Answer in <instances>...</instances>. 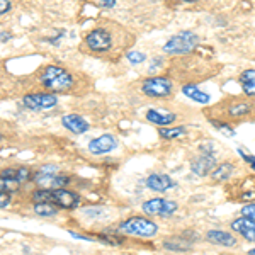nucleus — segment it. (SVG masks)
I'll list each match as a JSON object with an SVG mask.
<instances>
[{
  "mask_svg": "<svg viewBox=\"0 0 255 255\" xmlns=\"http://www.w3.org/2000/svg\"><path fill=\"white\" fill-rule=\"evenodd\" d=\"M158 134L163 139H177V138H184L187 134V128L186 126H174V128H160Z\"/></svg>",
  "mask_w": 255,
  "mask_h": 255,
  "instance_id": "5701e85b",
  "label": "nucleus"
},
{
  "mask_svg": "<svg viewBox=\"0 0 255 255\" xmlns=\"http://www.w3.org/2000/svg\"><path fill=\"white\" fill-rule=\"evenodd\" d=\"M206 240L211 242L215 245H221V247H235L237 245V238L228 232H223V230H209L206 233Z\"/></svg>",
  "mask_w": 255,
  "mask_h": 255,
  "instance_id": "a211bd4d",
  "label": "nucleus"
},
{
  "mask_svg": "<svg viewBox=\"0 0 255 255\" xmlns=\"http://www.w3.org/2000/svg\"><path fill=\"white\" fill-rule=\"evenodd\" d=\"M213 168H216V158L211 151H203L201 155H197L191 160V170L192 174L199 177H206L211 174Z\"/></svg>",
  "mask_w": 255,
  "mask_h": 255,
  "instance_id": "1a4fd4ad",
  "label": "nucleus"
},
{
  "mask_svg": "<svg viewBox=\"0 0 255 255\" xmlns=\"http://www.w3.org/2000/svg\"><path fill=\"white\" fill-rule=\"evenodd\" d=\"M102 5H104V7H114V5H116V0H102Z\"/></svg>",
  "mask_w": 255,
  "mask_h": 255,
  "instance_id": "7c9ffc66",
  "label": "nucleus"
},
{
  "mask_svg": "<svg viewBox=\"0 0 255 255\" xmlns=\"http://www.w3.org/2000/svg\"><path fill=\"white\" fill-rule=\"evenodd\" d=\"M61 125L73 134H82L85 131H89V123L80 114H65L61 118Z\"/></svg>",
  "mask_w": 255,
  "mask_h": 255,
  "instance_id": "4468645a",
  "label": "nucleus"
},
{
  "mask_svg": "<svg viewBox=\"0 0 255 255\" xmlns=\"http://www.w3.org/2000/svg\"><path fill=\"white\" fill-rule=\"evenodd\" d=\"M84 46L96 55H108L114 49V34L108 27H96L85 36Z\"/></svg>",
  "mask_w": 255,
  "mask_h": 255,
  "instance_id": "f03ea898",
  "label": "nucleus"
},
{
  "mask_svg": "<svg viewBox=\"0 0 255 255\" xmlns=\"http://www.w3.org/2000/svg\"><path fill=\"white\" fill-rule=\"evenodd\" d=\"M2 2V7H0V14L5 15L7 12L10 10V0H0Z\"/></svg>",
  "mask_w": 255,
  "mask_h": 255,
  "instance_id": "c85d7f7f",
  "label": "nucleus"
},
{
  "mask_svg": "<svg viewBox=\"0 0 255 255\" xmlns=\"http://www.w3.org/2000/svg\"><path fill=\"white\" fill-rule=\"evenodd\" d=\"M186 2H194V0H186Z\"/></svg>",
  "mask_w": 255,
  "mask_h": 255,
  "instance_id": "72a5a7b5",
  "label": "nucleus"
},
{
  "mask_svg": "<svg viewBox=\"0 0 255 255\" xmlns=\"http://www.w3.org/2000/svg\"><path fill=\"white\" fill-rule=\"evenodd\" d=\"M2 179H5L9 184H26L31 179V170L27 167H9L2 170Z\"/></svg>",
  "mask_w": 255,
  "mask_h": 255,
  "instance_id": "ddd939ff",
  "label": "nucleus"
},
{
  "mask_svg": "<svg viewBox=\"0 0 255 255\" xmlns=\"http://www.w3.org/2000/svg\"><path fill=\"white\" fill-rule=\"evenodd\" d=\"M197 44H199V36L196 32L182 31L167 41L165 46H163V51L167 55H187V53H191L192 49L197 48Z\"/></svg>",
  "mask_w": 255,
  "mask_h": 255,
  "instance_id": "20e7f679",
  "label": "nucleus"
},
{
  "mask_svg": "<svg viewBox=\"0 0 255 255\" xmlns=\"http://www.w3.org/2000/svg\"><path fill=\"white\" fill-rule=\"evenodd\" d=\"M58 206H55V204L51 203H38L34 204V213L38 216H43V218H51L55 216L56 213H58Z\"/></svg>",
  "mask_w": 255,
  "mask_h": 255,
  "instance_id": "b1692460",
  "label": "nucleus"
},
{
  "mask_svg": "<svg viewBox=\"0 0 255 255\" xmlns=\"http://www.w3.org/2000/svg\"><path fill=\"white\" fill-rule=\"evenodd\" d=\"M143 213L150 216H170L177 211V203L170 199H163V197H155L146 203H143Z\"/></svg>",
  "mask_w": 255,
  "mask_h": 255,
  "instance_id": "0eeeda50",
  "label": "nucleus"
},
{
  "mask_svg": "<svg viewBox=\"0 0 255 255\" xmlns=\"http://www.w3.org/2000/svg\"><path fill=\"white\" fill-rule=\"evenodd\" d=\"M250 113H252V104L245 101H237L228 108L230 118H244V116H249Z\"/></svg>",
  "mask_w": 255,
  "mask_h": 255,
  "instance_id": "4be33fe9",
  "label": "nucleus"
},
{
  "mask_svg": "<svg viewBox=\"0 0 255 255\" xmlns=\"http://www.w3.org/2000/svg\"><path fill=\"white\" fill-rule=\"evenodd\" d=\"M39 82L46 92L51 94H65L73 89L75 79L68 70L56 67V65H48L39 73Z\"/></svg>",
  "mask_w": 255,
  "mask_h": 255,
  "instance_id": "f257e3e1",
  "label": "nucleus"
},
{
  "mask_svg": "<svg viewBox=\"0 0 255 255\" xmlns=\"http://www.w3.org/2000/svg\"><path fill=\"white\" fill-rule=\"evenodd\" d=\"M146 187L155 192H167L168 189L175 187V182L165 174H151L146 179Z\"/></svg>",
  "mask_w": 255,
  "mask_h": 255,
  "instance_id": "2eb2a0df",
  "label": "nucleus"
},
{
  "mask_svg": "<svg viewBox=\"0 0 255 255\" xmlns=\"http://www.w3.org/2000/svg\"><path fill=\"white\" fill-rule=\"evenodd\" d=\"M7 39H10V34H5V31H2V43H5Z\"/></svg>",
  "mask_w": 255,
  "mask_h": 255,
  "instance_id": "2f4dec72",
  "label": "nucleus"
},
{
  "mask_svg": "<svg viewBox=\"0 0 255 255\" xmlns=\"http://www.w3.org/2000/svg\"><path fill=\"white\" fill-rule=\"evenodd\" d=\"M238 82H240L242 90H244L245 96L255 97V68L244 70L240 73V77H238Z\"/></svg>",
  "mask_w": 255,
  "mask_h": 255,
  "instance_id": "aec40b11",
  "label": "nucleus"
},
{
  "mask_svg": "<svg viewBox=\"0 0 255 255\" xmlns=\"http://www.w3.org/2000/svg\"><path fill=\"white\" fill-rule=\"evenodd\" d=\"M116 146H118V139L113 134H102V136L94 138L89 143V151L94 155H104L113 151Z\"/></svg>",
  "mask_w": 255,
  "mask_h": 255,
  "instance_id": "9b49d317",
  "label": "nucleus"
},
{
  "mask_svg": "<svg viewBox=\"0 0 255 255\" xmlns=\"http://www.w3.org/2000/svg\"><path fill=\"white\" fill-rule=\"evenodd\" d=\"M209 123H211L213 126H216V129H218V131H221V133H226L228 136H233V134H235V131L232 129V126L226 125V123L215 121V119H209Z\"/></svg>",
  "mask_w": 255,
  "mask_h": 255,
  "instance_id": "a878e982",
  "label": "nucleus"
},
{
  "mask_svg": "<svg viewBox=\"0 0 255 255\" xmlns=\"http://www.w3.org/2000/svg\"><path fill=\"white\" fill-rule=\"evenodd\" d=\"M126 58L128 61H129L131 65H139V63H143L145 61V53H141V51H128L126 53Z\"/></svg>",
  "mask_w": 255,
  "mask_h": 255,
  "instance_id": "393cba45",
  "label": "nucleus"
},
{
  "mask_svg": "<svg viewBox=\"0 0 255 255\" xmlns=\"http://www.w3.org/2000/svg\"><path fill=\"white\" fill-rule=\"evenodd\" d=\"M242 216L250 218V220L255 221V204H247V206L242 208Z\"/></svg>",
  "mask_w": 255,
  "mask_h": 255,
  "instance_id": "bb28decb",
  "label": "nucleus"
},
{
  "mask_svg": "<svg viewBox=\"0 0 255 255\" xmlns=\"http://www.w3.org/2000/svg\"><path fill=\"white\" fill-rule=\"evenodd\" d=\"M49 203L58 206L60 209H75L80 204V196L77 192L67 191L65 187L61 189H51V199Z\"/></svg>",
  "mask_w": 255,
  "mask_h": 255,
  "instance_id": "6e6552de",
  "label": "nucleus"
},
{
  "mask_svg": "<svg viewBox=\"0 0 255 255\" xmlns=\"http://www.w3.org/2000/svg\"><path fill=\"white\" fill-rule=\"evenodd\" d=\"M240 153H242V157H244V158L247 160V162L250 163V165H254V168H255V158H254V157H250V155L244 153V151H242V150H240Z\"/></svg>",
  "mask_w": 255,
  "mask_h": 255,
  "instance_id": "c756f323",
  "label": "nucleus"
},
{
  "mask_svg": "<svg viewBox=\"0 0 255 255\" xmlns=\"http://www.w3.org/2000/svg\"><path fill=\"white\" fill-rule=\"evenodd\" d=\"M10 203V191H2V194H0V208L5 209L9 206Z\"/></svg>",
  "mask_w": 255,
  "mask_h": 255,
  "instance_id": "cd10ccee",
  "label": "nucleus"
},
{
  "mask_svg": "<svg viewBox=\"0 0 255 255\" xmlns=\"http://www.w3.org/2000/svg\"><path fill=\"white\" fill-rule=\"evenodd\" d=\"M58 175L60 170L56 165H44L34 174V184H38L41 189H56Z\"/></svg>",
  "mask_w": 255,
  "mask_h": 255,
  "instance_id": "9d476101",
  "label": "nucleus"
},
{
  "mask_svg": "<svg viewBox=\"0 0 255 255\" xmlns=\"http://www.w3.org/2000/svg\"><path fill=\"white\" fill-rule=\"evenodd\" d=\"M22 104L29 111H48L58 104V97L51 92H31L22 97Z\"/></svg>",
  "mask_w": 255,
  "mask_h": 255,
  "instance_id": "423d86ee",
  "label": "nucleus"
},
{
  "mask_svg": "<svg viewBox=\"0 0 255 255\" xmlns=\"http://www.w3.org/2000/svg\"><path fill=\"white\" fill-rule=\"evenodd\" d=\"M141 92L146 97H168L174 92V82L168 77H148L141 82Z\"/></svg>",
  "mask_w": 255,
  "mask_h": 255,
  "instance_id": "39448f33",
  "label": "nucleus"
},
{
  "mask_svg": "<svg viewBox=\"0 0 255 255\" xmlns=\"http://www.w3.org/2000/svg\"><path fill=\"white\" fill-rule=\"evenodd\" d=\"M146 121H150L155 126H170L172 123H175L177 114L175 113H162L157 109H148L145 114Z\"/></svg>",
  "mask_w": 255,
  "mask_h": 255,
  "instance_id": "f3484780",
  "label": "nucleus"
},
{
  "mask_svg": "<svg viewBox=\"0 0 255 255\" xmlns=\"http://www.w3.org/2000/svg\"><path fill=\"white\" fill-rule=\"evenodd\" d=\"M187 233H182L179 237H172L170 240H165L163 242V249L167 250H172V252H186L192 247V244L197 240V238H189L186 237Z\"/></svg>",
  "mask_w": 255,
  "mask_h": 255,
  "instance_id": "dca6fc26",
  "label": "nucleus"
},
{
  "mask_svg": "<svg viewBox=\"0 0 255 255\" xmlns=\"http://www.w3.org/2000/svg\"><path fill=\"white\" fill-rule=\"evenodd\" d=\"M180 90H182L184 96L189 97L191 101L197 102V104H209V102H211L209 94L204 92V90H201L196 84H184Z\"/></svg>",
  "mask_w": 255,
  "mask_h": 255,
  "instance_id": "6ab92c4d",
  "label": "nucleus"
},
{
  "mask_svg": "<svg viewBox=\"0 0 255 255\" xmlns=\"http://www.w3.org/2000/svg\"><path fill=\"white\" fill-rule=\"evenodd\" d=\"M249 255H255V249H252V250H250V252H249Z\"/></svg>",
  "mask_w": 255,
  "mask_h": 255,
  "instance_id": "473e14b6",
  "label": "nucleus"
},
{
  "mask_svg": "<svg viewBox=\"0 0 255 255\" xmlns=\"http://www.w3.org/2000/svg\"><path fill=\"white\" fill-rule=\"evenodd\" d=\"M233 172H235V165H233L232 162H225L211 172V177L216 182H226V180L233 175Z\"/></svg>",
  "mask_w": 255,
  "mask_h": 255,
  "instance_id": "412c9836",
  "label": "nucleus"
},
{
  "mask_svg": "<svg viewBox=\"0 0 255 255\" xmlns=\"http://www.w3.org/2000/svg\"><path fill=\"white\" fill-rule=\"evenodd\" d=\"M119 232L125 233V235H129V237L151 238L158 233V226L151 220H148V218L133 216L119 225Z\"/></svg>",
  "mask_w": 255,
  "mask_h": 255,
  "instance_id": "7ed1b4c3",
  "label": "nucleus"
},
{
  "mask_svg": "<svg viewBox=\"0 0 255 255\" xmlns=\"http://www.w3.org/2000/svg\"><path fill=\"white\" fill-rule=\"evenodd\" d=\"M232 230L233 232H237L238 235H242L245 238L247 242H252L255 244V221L250 220V218H238L232 223Z\"/></svg>",
  "mask_w": 255,
  "mask_h": 255,
  "instance_id": "f8f14e48",
  "label": "nucleus"
}]
</instances>
